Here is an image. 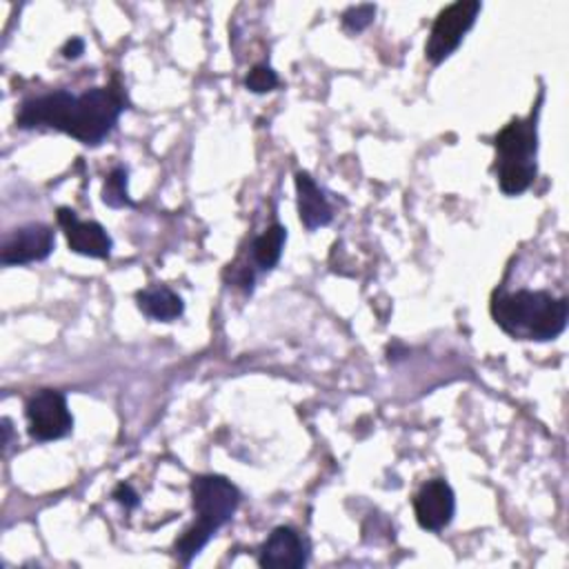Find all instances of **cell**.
I'll return each instance as SVG.
<instances>
[{
    "instance_id": "obj_18",
    "label": "cell",
    "mask_w": 569,
    "mask_h": 569,
    "mask_svg": "<svg viewBox=\"0 0 569 569\" xmlns=\"http://www.w3.org/2000/svg\"><path fill=\"white\" fill-rule=\"evenodd\" d=\"M82 51H84V42H82L80 38H71V40H67V42H64V47H62V56H64L67 60H76Z\"/></svg>"
},
{
    "instance_id": "obj_17",
    "label": "cell",
    "mask_w": 569,
    "mask_h": 569,
    "mask_svg": "<svg viewBox=\"0 0 569 569\" xmlns=\"http://www.w3.org/2000/svg\"><path fill=\"white\" fill-rule=\"evenodd\" d=\"M113 498H116L120 505H124V507H136V505H138V493H136L129 485H124V482L116 487Z\"/></svg>"
},
{
    "instance_id": "obj_19",
    "label": "cell",
    "mask_w": 569,
    "mask_h": 569,
    "mask_svg": "<svg viewBox=\"0 0 569 569\" xmlns=\"http://www.w3.org/2000/svg\"><path fill=\"white\" fill-rule=\"evenodd\" d=\"M2 431H4L2 445H4V449H7V447H9V440H11V422H9V418H2Z\"/></svg>"
},
{
    "instance_id": "obj_7",
    "label": "cell",
    "mask_w": 569,
    "mask_h": 569,
    "mask_svg": "<svg viewBox=\"0 0 569 569\" xmlns=\"http://www.w3.org/2000/svg\"><path fill=\"white\" fill-rule=\"evenodd\" d=\"M53 244H56L53 231L47 224L31 222V224L9 231L2 238L0 262L4 267L38 262V260H44L53 251Z\"/></svg>"
},
{
    "instance_id": "obj_1",
    "label": "cell",
    "mask_w": 569,
    "mask_h": 569,
    "mask_svg": "<svg viewBox=\"0 0 569 569\" xmlns=\"http://www.w3.org/2000/svg\"><path fill=\"white\" fill-rule=\"evenodd\" d=\"M122 109L124 100L116 89L96 87L80 96L60 89L24 100L18 109L16 122L22 129L49 127L82 144H98L111 133Z\"/></svg>"
},
{
    "instance_id": "obj_9",
    "label": "cell",
    "mask_w": 569,
    "mask_h": 569,
    "mask_svg": "<svg viewBox=\"0 0 569 569\" xmlns=\"http://www.w3.org/2000/svg\"><path fill=\"white\" fill-rule=\"evenodd\" d=\"M58 224L62 227L71 251H76L80 256H89V258H109L113 242L100 222H93V220L84 222L76 216L73 209L60 207Z\"/></svg>"
},
{
    "instance_id": "obj_6",
    "label": "cell",
    "mask_w": 569,
    "mask_h": 569,
    "mask_svg": "<svg viewBox=\"0 0 569 569\" xmlns=\"http://www.w3.org/2000/svg\"><path fill=\"white\" fill-rule=\"evenodd\" d=\"M29 436L38 442H49L67 436L73 427L67 398L56 389H42L27 400L24 407Z\"/></svg>"
},
{
    "instance_id": "obj_15",
    "label": "cell",
    "mask_w": 569,
    "mask_h": 569,
    "mask_svg": "<svg viewBox=\"0 0 569 569\" xmlns=\"http://www.w3.org/2000/svg\"><path fill=\"white\" fill-rule=\"evenodd\" d=\"M373 16H376V4H356L342 13V24L345 29L358 33L373 22Z\"/></svg>"
},
{
    "instance_id": "obj_13",
    "label": "cell",
    "mask_w": 569,
    "mask_h": 569,
    "mask_svg": "<svg viewBox=\"0 0 569 569\" xmlns=\"http://www.w3.org/2000/svg\"><path fill=\"white\" fill-rule=\"evenodd\" d=\"M284 240H287V229L282 224H271L267 231H262L253 244H251V256H253V262L260 267V269H273L280 260V253H282V247H284Z\"/></svg>"
},
{
    "instance_id": "obj_4",
    "label": "cell",
    "mask_w": 569,
    "mask_h": 569,
    "mask_svg": "<svg viewBox=\"0 0 569 569\" xmlns=\"http://www.w3.org/2000/svg\"><path fill=\"white\" fill-rule=\"evenodd\" d=\"M496 176L502 193L520 196L529 189L536 178V149H538V124L536 113L529 118L511 120L493 140Z\"/></svg>"
},
{
    "instance_id": "obj_2",
    "label": "cell",
    "mask_w": 569,
    "mask_h": 569,
    "mask_svg": "<svg viewBox=\"0 0 569 569\" xmlns=\"http://www.w3.org/2000/svg\"><path fill=\"white\" fill-rule=\"evenodd\" d=\"M496 325L520 340H553L567 327V300L549 291L520 289L513 293L496 291L491 300Z\"/></svg>"
},
{
    "instance_id": "obj_10",
    "label": "cell",
    "mask_w": 569,
    "mask_h": 569,
    "mask_svg": "<svg viewBox=\"0 0 569 569\" xmlns=\"http://www.w3.org/2000/svg\"><path fill=\"white\" fill-rule=\"evenodd\" d=\"M260 567L269 569H298L307 565V542L291 527H276L264 540L260 556Z\"/></svg>"
},
{
    "instance_id": "obj_8",
    "label": "cell",
    "mask_w": 569,
    "mask_h": 569,
    "mask_svg": "<svg viewBox=\"0 0 569 569\" xmlns=\"http://www.w3.org/2000/svg\"><path fill=\"white\" fill-rule=\"evenodd\" d=\"M416 520L425 531H442L456 511V496L447 480H427L413 498Z\"/></svg>"
},
{
    "instance_id": "obj_12",
    "label": "cell",
    "mask_w": 569,
    "mask_h": 569,
    "mask_svg": "<svg viewBox=\"0 0 569 569\" xmlns=\"http://www.w3.org/2000/svg\"><path fill=\"white\" fill-rule=\"evenodd\" d=\"M136 302H138V309L147 318L158 320V322H171L178 316H182V311H184L182 298L164 284H156V287L138 291Z\"/></svg>"
},
{
    "instance_id": "obj_3",
    "label": "cell",
    "mask_w": 569,
    "mask_h": 569,
    "mask_svg": "<svg viewBox=\"0 0 569 569\" xmlns=\"http://www.w3.org/2000/svg\"><path fill=\"white\" fill-rule=\"evenodd\" d=\"M191 502L196 520L176 542V556L182 565H189L216 531L231 520L240 505V491L222 476H198L191 482Z\"/></svg>"
},
{
    "instance_id": "obj_11",
    "label": "cell",
    "mask_w": 569,
    "mask_h": 569,
    "mask_svg": "<svg viewBox=\"0 0 569 569\" xmlns=\"http://www.w3.org/2000/svg\"><path fill=\"white\" fill-rule=\"evenodd\" d=\"M296 193H298V216L307 229H318L331 222L333 209L325 191L307 171L296 173Z\"/></svg>"
},
{
    "instance_id": "obj_5",
    "label": "cell",
    "mask_w": 569,
    "mask_h": 569,
    "mask_svg": "<svg viewBox=\"0 0 569 569\" xmlns=\"http://www.w3.org/2000/svg\"><path fill=\"white\" fill-rule=\"evenodd\" d=\"M478 13H480L478 0H458L445 7L431 24V33L425 44L427 60L438 64L445 58H449L462 42L465 33L473 27Z\"/></svg>"
},
{
    "instance_id": "obj_16",
    "label": "cell",
    "mask_w": 569,
    "mask_h": 569,
    "mask_svg": "<svg viewBox=\"0 0 569 569\" xmlns=\"http://www.w3.org/2000/svg\"><path fill=\"white\" fill-rule=\"evenodd\" d=\"M244 84H247V89L253 91V93H267V91H271V89L278 87V76H276V71H273L271 67L258 64V67H253V69L249 71Z\"/></svg>"
},
{
    "instance_id": "obj_14",
    "label": "cell",
    "mask_w": 569,
    "mask_h": 569,
    "mask_svg": "<svg viewBox=\"0 0 569 569\" xmlns=\"http://www.w3.org/2000/svg\"><path fill=\"white\" fill-rule=\"evenodd\" d=\"M102 200H104V204H109L113 209L133 204L129 200V193H127V169L124 167H113L111 169V173L107 176L104 187H102Z\"/></svg>"
}]
</instances>
